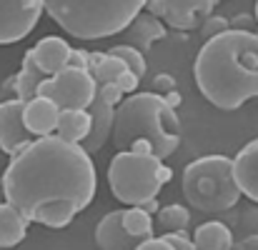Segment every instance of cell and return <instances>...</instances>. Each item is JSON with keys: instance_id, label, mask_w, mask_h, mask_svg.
<instances>
[{"instance_id": "obj_29", "label": "cell", "mask_w": 258, "mask_h": 250, "mask_svg": "<svg viewBox=\"0 0 258 250\" xmlns=\"http://www.w3.org/2000/svg\"><path fill=\"white\" fill-rule=\"evenodd\" d=\"M138 83H141V78H138L136 73L125 70V73H123V75H120V78L115 80V88H118V90H120V93L125 95V93H133V90H136V85H138Z\"/></svg>"}, {"instance_id": "obj_12", "label": "cell", "mask_w": 258, "mask_h": 250, "mask_svg": "<svg viewBox=\"0 0 258 250\" xmlns=\"http://www.w3.org/2000/svg\"><path fill=\"white\" fill-rule=\"evenodd\" d=\"M58 113L60 110L48 98L35 95V98L25 100V105H23V123L33 138H43V135H50L55 130Z\"/></svg>"}, {"instance_id": "obj_31", "label": "cell", "mask_w": 258, "mask_h": 250, "mask_svg": "<svg viewBox=\"0 0 258 250\" xmlns=\"http://www.w3.org/2000/svg\"><path fill=\"white\" fill-rule=\"evenodd\" d=\"M133 250H171V245H168L163 238H153V235H151V238L141 240Z\"/></svg>"}, {"instance_id": "obj_11", "label": "cell", "mask_w": 258, "mask_h": 250, "mask_svg": "<svg viewBox=\"0 0 258 250\" xmlns=\"http://www.w3.org/2000/svg\"><path fill=\"white\" fill-rule=\"evenodd\" d=\"M216 8V0H163V20L175 30H193Z\"/></svg>"}, {"instance_id": "obj_38", "label": "cell", "mask_w": 258, "mask_h": 250, "mask_svg": "<svg viewBox=\"0 0 258 250\" xmlns=\"http://www.w3.org/2000/svg\"><path fill=\"white\" fill-rule=\"evenodd\" d=\"M256 20H258V0H256Z\"/></svg>"}, {"instance_id": "obj_20", "label": "cell", "mask_w": 258, "mask_h": 250, "mask_svg": "<svg viewBox=\"0 0 258 250\" xmlns=\"http://www.w3.org/2000/svg\"><path fill=\"white\" fill-rule=\"evenodd\" d=\"M90 118L86 110H60L58 123H55V135L68 143H81L88 135Z\"/></svg>"}, {"instance_id": "obj_17", "label": "cell", "mask_w": 258, "mask_h": 250, "mask_svg": "<svg viewBox=\"0 0 258 250\" xmlns=\"http://www.w3.org/2000/svg\"><path fill=\"white\" fill-rule=\"evenodd\" d=\"M25 233H28V220L10 203H0V248H13L23 243Z\"/></svg>"}, {"instance_id": "obj_23", "label": "cell", "mask_w": 258, "mask_h": 250, "mask_svg": "<svg viewBox=\"0 0 258 250\" xmlns=\"http://www.w3.org/2000/svg\"><path fill=\"white\" fill-rule=\"evenodd\" d=\"M123 73H125L123 60H118V58H113V55L105 53V58L100 60V65H95L90 70V78L95 80V85H103V83H115Z\"/></svg>"}, {"instance_id": "obj_26", "label": "cell", "mask_w": 258, "mask_h": 250, "mask_svg": "<svg viewBox=\"0 0 258 250\" xmlns=\"http://www.w3.org/2000/svg\"><path fill=\"white\" fill-rule=\"evenodd\" d=\"M95 95H98L100 100H105L108 105H113V108H115V105H118V103L123 100V93H120V90L115 88V83H103V85H98V88H95Z\"/></svg>"}, {"instance_id": "obj_33", "label": "cell", "mask_w": 258, "mask_h": 250, "mask_svg": "<svg viewBox=\"0 0 258 250\" xmlns=\"http://www.w3.org/2000/svg\"><path fill=\"white\" fill-rule=\"evenodd\" d=\"M236 250H258V233L256 235H248L246 240H241V243L236 245Z\"/></svg>"}, {"instance_id": "obj_10", "label": "cell", "mask_w": 258, "mask_h": 250, "mask_svg": "<svg viewBox=\"0 0 258 250\" xmlns=\"http://www.w3.org/2000/svg\"><path fill=\"white\" fill-rule=\"evenodd\" d=\"M86 113H88V118H90V128H88V135L78 145L90 155V153H98V150L108 143V138H110V133H113L115 108L108 105L105 100H100L98 95H93V100L88 103Z\"/></svg>"}, {"instance_id": "obj_21", "label": "cell", "mask_w": 258, "mask_h": 250, "mask_svg": "<svg viewBox=\"0 0 258 250\" xmlns=\"http://www.w3.org/2000/svg\"><path fill=\"white\" fill-rule=\"evenodd\" d=\"M123 228L128 230V235H133L136 240H146L153 235V220L151 213H146L138 205H131L128 210H123Z\"/></svg>"}, {"instance_id": "obj_5", "label": "cell", "mask_w": 258, "mask_h": 250, "mask_svg": "<svg viewBox=\"0 0 258 250\" xmlns=\"http://www.w3.org/2000/svg\"><path fill=\"white\" fill-rule=\"evenodd\" d=\"M183 195L201 213L231 210L241 198L233 178V160L226 155H203L185 165Z\"/></svg>"}, {"instance_id": "obj_8", "label": "cell", "mask_w": 258, "mask_h": 250, "mask_svg": "<svg viewBox=\"0 0 258 250\" xmlns=\"http://www.w3.org/2000/svg\"><path fill=\"white\" fill-rule=\"evenodd\" d=\"M43 0H0V45L23 40L40 20Z\"/></svg>"}, {"instance_id": "obj_34", "label": "cell", "mask_w": 258, "mask_h": 250, "mask_svg": "<svg viewBox=\"0 0 258 250\" xmlns=\"http://www.w3.org/2000/svg\"><path fill=\"white\" fill-rule=\"evenodd\" d=\"M103 58H105V53H88V73H90L95 65H100Z\"/></svg>"}, {"instance_id": "obj_2", "label": "cell", "mask_w": 258, "mask_h": 250, "mask_svg": "<svg viewBox=\"0 0 258 250\" xmlns=\"http://www.w3.org/2000/svg\"><path fill=\"white\" fill-rule=\"evenodd\" d=\"M193 75L203 98L221 110H236L258 98V33L228 28L208 38Z\"/></svg>"}, {"instance_id": "obj_4", "label": "cell", "mask_w": 258, "mask_h": 250, "mask_svg": "<svg viewBox=\"0 0 258 250\" xmlns=\"http://www.w3.org/2000/svg\"><path fill=\"white\" fill-rule=\"evenodd\" d=\"M146 0H43V10L81 40H98L123 33L143 10Z\"/></svg>"}, {"instance_id": "obj_32", "label": "cell", "mask_w": 258, "mask_h": 250, "mask_svg": "<svg viewBox=\"0 0 258 250\" xmlns=\"http://www.w3.org/2000/svg\"><path fill=\"white\" fill-rule=\"evenodd\" d=\"M151 15H156V18H163V0H146V5H143Z\"/></svg>"}, {"instance_id": "obj_35", "label": "cell", "mask_w": 258, "mask_h": 250, "mask_svg": "<svg viewBox=\"0 0 258 250\" xmlns=\"http://www.w3.org/2000/svg\"><path fill=\"white\" fill-rule=\"evenodd\" d=\"M248 23H253L251 15H238V18H233V28H236V30H246Z\"/></svg>"}, {"instance_id": "obj_16", "label": "cell", "mask_w": 258, "mask_h": 250, "mask_svg": "<svg viewBox=\"0 0 258 250\" xmlns=\"http://www.w3.org/2000/svg\"><path fill=\"white\" fill-rule=\"evenodd\" d=\"M128 28H131V38L136 40V50L138 53H143V50H148L151 45H153V40H163L166 38V28H163V23L156 18V15H151V13H138L131 23H128ZM125 28V30H128Z\"/></svg>"}, {"instance_id": "obj_14", "label": "cell", "mask_w": 258, "mask_h": 250, "mask_svg": "<svg viewBox=\"0 0 258 250\" xmlns=\"http://www.w3.org/2000/svg\"><path fill=\"white\" fill-rule=\"evenodd\" d=\"M95 243L100 250H133L138 243L123 228V210L108 213L95 228Z\"/></svg>"}, {"instance_id": "obj_15", "label": "cell", "mask_w": 258, "mask_h": 250, "mask_svg": "<svg viewBox=\"0 0 258 250\" xmlns=\"http://www.w3.org/2000/svg\"><path fill=\"white\" fill-rule=\"evenodd\" d=\"M33 50V58L38 63V68L43 70V75H55L58 70H63L68 65V53H71V45L63 40V38H55V35H48L43 38Z\"/></svg>"}, {"instance_id": "obj_22", "label": "cell", "mask_w": 258, "mask_h": 250, "mask_svg": "<svg viewBox=\"0 0 258 250\" xmlns=\"http://www.w3.org/2000/svg\"><path fill=\"white\" fill-rule=\"evenodd\" d=\"M190 220V213L183 208V205H166L158 210V225L166 230V233H175V230H185Z\"/></svg>"}, {"instance_id": "obj_18", "label": "cell", "mask_w": 258, "mask_h": 250, "mask_svg": "<svg viewBox=\"0 0 258 250\" xmlns=\"http://www.w3.org/2000/svg\"><path fill=\"white\" fill-rule=\"evenodd\" d=\"M45 75H43V70L38 68V63H35V58H33V50H28L25 55H23V70L13 78V90H15V98L18 100H30V98H35L38 95V85L43 80Z\"/></svg>"}, {"instance_id": "obj_36", "label": "cell", "mask_w": 258, "mask_h": 250, "mask_svg": "<svg viewBox=\"0 0 258 250\" xmlns=\"http://www.w3.org/2000/svg\"><path fill=\"white\" fill-rule=\"evenodd\" d=\"M163 100H166V105H168V108H173V110L180 105V95H178L175 90H173V93H168V95H163Z\"/></svg>"}, {"instance_id": "obj_27", "label": "cell", "mask_w": 258, "mask_h": 250, "mask_svg": "<svg viewBox=\"0 0 258 250\" xmlns=\"http://www.w3.org/2000/svg\"><path fill=\"white\" fill-rule=\"evenodd\" d=\"M163 240L171 245V250H196V245L190 243V238L183 233V230H175V233H166Z\"/></svg>"}, {"instance_id": "obj_25", "label": "cell", "mask_w": 258, "mask_h": 250, "mask_svg": "<svg viewBox=\"0 0 258 250\" xmlns=\"http://www.w3.org/2000/svg\"><path fill=\"white\" fill-rule=\"evenodd\" d=\"M231 25H228V20L226 18H213V15H208L206 20H203V38L208 40V38H213V35H221L223 30H228Z\"/></svg>"}, {"instance_id": "obj_9", "label": "cell", "mask_w": 258, "mask_h": 250, "mask_svg": "<svg viewBox=\"0 0 258 250\" xmlns=\"http://www.w3.org/2000/svg\"><path fill=\"white\" fill-rule=\"evenodd\" d=\"M23 105L25 103L18 98L0 103V150L8 155L20 153L25 145L35 140L23 123Z\"/></svg>"}, {"instance_id": "obj_30", "label": "cell", "mask_w": 258, "mask_h": 250, "mask_svg": "<svg viewBox=\"0 0 258 250\" xmlns=\"http://www.w3.org/2000/svg\"><path fill=\"white\" fill-rule=\"evenodd\" d=\"M66 68L88 70V53L86 50H76V48H71V53H68V65H66Z\"/></svg>"}, {"instance_id": "obj_28", "label": "cell", "mask_w": 258, "mask_h": 250, "mask_svg": "<svg viewBox=\"0 0 258 250\" xmlns=\"http://www.w3.org/2000/svg\"><path fill=\"white\" fill-rule=\"evenodd\" d=\"M173 90H175V80H173L168 73H161V75L153 78V93H156V95L163 98V95H168Z\"/></svg>"}, {"instance_id": "obj_6", "label": "cell", "mask_w": 258, "mask_h": 250, "mask_svg": "<svg viewBox=\"0 0 258 250\" xmlns=\"http://www.w3.org/2000/svg\"><path fill=\"white\" fill-rule=\"evenodd\" d=\"M161 160L148 153L138 155L131 150H120L113 155L108 165V185L110 193L125 203V205H146L148 200H156L163 183L158 180Z\"/></svg>"}, {"instance_id": "obj_3", "label": "cell", "mask_w": 258, "mask_h": 250, "mask_svg": "<svg viewBox=\"0 0 258 250\" xmlns=\"http://www.w3.org/2000/svg\"><path fill=\"white\" fill-rule=\"evenodd\" d=\"M168 125L178 130V115L156 93H136L123 98L113 115V143L120 150H128L133 140H148L158 160L175 153L180 138L168 133Z\"/></svg>"}, {"instance_id": "obj_19", "label": "cell", "mask_w": 258, "mask_h": 250, "mask_svg": "<svg viewBox=\"0 0 258 250\" xmlns=\"http://www.w3.org/2000/svg\"><path fill=\"white\" fill-rule=\"evenodd\" d=\"M196 250H233V235L223 223H203L190 238Z\"/></svg>"}, {"instance_id": "obj_1", "label": "cell", "mask_w": 258, "mask_h": 250, "mask_svg": "<svg viewBox=\"0 0 258 250\" xmlns=\"http://www.w3.org/2000/svg\"><path fill=\"white\" fill-rule=\"evenodd\" d=\"M3 195L28 223L66 228L95 198V165L78 143L43 135L13 155Z\"/></svg>"}, {"instance_id": "obj_13", "label": "cell", "mask_w": 258, "mask_h": 250, "mask_svg": "<svg viewBox=\"0 0 258 250\" xmlns=\"http://www.w3.org/2000/svg\"><path fill=\"white\" fill-rule=\"evenodd\" d=\"M233 178L243 195L258 203V138L241 148L233 160Z\"/></svg>"}, {"instance_id": "obj_7", "label": "cell", "mask_w": 258, "mask_h": 250, "mask_svg": "<svg viewBox=\"0 0 258 250\" xmlns=\"http://www.w3.org/2000/svg\"><path fill=\"white\" fill-rule=\"evenodd\" d=\"M95 80L88 70L63 68L55 75L43 78L38 85V95L48 98L58 110H86L95 95Z\"/></svg>"}, {"instance_id": "obj_37", "label": "cell", "mask_w": 258, "mask_h": 250, "mask_svg": "<svg viewBox=\"0 0 258 250\" xmlns=\"http://www.w3.org/2000/svg\"><path fill=\"white\" fill-rule=\"evenodd\" d=\"M171 168H166V165H161L158 168V180H161V183H163V185H166V183H168V180H171Z\"/></svg>"}, {"instance_id": "obj_24", "label": "cell", "mask_w": 258, "mask_h": 250, "mask_svg": "<svg viewBox=\"0 0 258 250\" xmlns=\"http://www.w3.org/2000/svg\"><path fill=\"white\" fill-rule=\"evenodd\" d=\"M108 55H113V58L123 60L125 70L136 73L138 78H143V75H146V60H143V53H138L133 45H115V48H110V50H108Z\"/></svg>"}]
</instances>
